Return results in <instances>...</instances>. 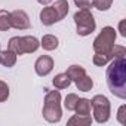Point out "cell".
Here are the masks:
<instances>
[{
    "label": "cell",
    "instance_id": "cell-1",
    "mask_svg": "<svg viewBox=\"0 0 126 126\" xmlns=\"http://www.w3.org/2000/svg\"><path fill=\"white\" fill-rule=\"evenodd\" d=\"M105 79H107V86L110 92L114 96L125 99L126 98V58L125 55L117 56L110 61V65L107 67V73H105Z\"/></svg>",
    "mask_w": 126,
    "mask_h": 126
},
{
    "label": "cell",
    "instance_id": "cell-2",
    "mask_svg": "<svg viewBox=\"0 0 126 126\" xmlns=\"http://www.w3.org/2000/svg\"><path fill=\"white\" fill-rule=\"evenodd\" d=\"M42 114L46 122L49 123H58L62 117L61 110V94L59 91H49L45 96V104Z\"/></svg>",
    "mask_w": 126,
    "mask_h": 126
},
{
    "label": "cell",
    "instance_id": "cell-3",
    "mask_svg": "<svg viewBox=\"0 0 126 126\" xmlns=\"http://www.w3.org/2000/svg\"><path fill=\"white\" fill-rule=\"evenodd\" d=\"M40 42L34 36H15L9 40L8 49L15 52L16 55H24V53H33L39 49Z\"/></svg>",
    "mask_w": 126,
    "mask_h": 126
},
{
    "label": "cell",
    "instance_id": "cell-4",
    "mask_svg": "<svg viewBox=\"0 0 126 126\" xmlns=\"http://www.w3.org/2000/svg\"><path fill=\"white\" fill-rule=\"evenodd\" d=\"M116 30L110 25L104 27L101 30V33L96 36V39L94 40V50L95 53H110L113 50V46L116 43Z\"/></svg>",
    "mask_w": 126,
    "mask_h": 126
},
{
    "label": "cell",
    "instance_id": "cell-5",
    "mask_svg": "<svg viewBox=\"0 0 126 126\" xmlns=\"http://www.w3.org/2000/svg\"><path fill=\"white\" fill-rule=\"evenodd\" d=\"M74 22H76L77 34L83 36V37L92 34L95 31V28H96L95 18H94L92 12L89 9H79L74 14Z\"/></svg>",
    "mask_w": 126,
    "mask_h": 126
},
{
    "label": "cell",
    "instance_id": "cell-6",
    "mask_svg": "<svg viewBox=\"0 0 126 126\" xmlns=\"http://www.w3.org/2000/svg\"><path fill=\"white\" fill-rule=\"evenodd\" d=\"M91 105H92V110H94V119H95V122H98V123L108 122L111 107H110V101H108L107 96H104V95H95L91 99Z\"/></svg>",
    "mask_w": 126,
    "mask_h": 126
},
{
    "label": "cell",
    "instance_id": "cell-7",
    "mask_svg": "<svg viewBox=\"0 0 126 126\" xmlns=\"http://www.w3.org/2000/svg\"><path fill=\"white\" fill-rule=\"evenodd\" d=\"M122 55H126L125 46L114 45V46H113V50H111L110 53H95L92 61H94V64H95L96 67H104V65L108 64L111 59H114V58H117V56H122Z\"/></svg>",
    "mask_w": 126,
    "mask_h": 126
},
{
    "label": "cell",
    "instance_id": "cell-8",
    "mask_svg": "<svg viewBox=\"0 0 126 126\" xmlns=\"http://www.w3.org/2000/svg\"><path fill=\"white\" fill-rule=\"evenodd\" d=\"M11 27L16 30H28L30 28V18L25 11L16 9L11 12Z\"/></svg>",
    "mask_w": 126,
    "mask_h": 126
},
{
    "label": "cell",
    "instance_id": "cell-9",
    "mask_svg": "<svg viewBox=\"0 0 126 126\" xmlns=\"http://www.w3.org/2000/svg\"><path fill=\"white\" fill-rule=\"evenodd\" d=\"M34 70L37 73V76L40 77H45L47 76L52 70H53V59L47 55H42L37 58L36 64H34Z\"/></svg>",
    "mask_w": 126,
    "mask_h": 126
},
{
    "label": "cell",
    "instance_id": "cell-10",
    "mask_svg": "<svg viewBox=\"0 0 126 126\" xmlns=\"http://www.w3.org/2000/svg\"><path fill=\"white\" fill-rule=\"evenodd\" d=\"M40 21H42L43 25H52V24L58 22L59 18H58V14H56L55 8H53V6H46V8H43L42 12H40Z\"/></svg>",
    "mask_w": 126,
    "mask_h": 126
},
{
    "label": "cell",
    "instance_id": "cell-11",
    "mask_svg": "<svg viewBox=\"0 0 126 126\" xmlns=\"http://www.w3.org/2000/svg\"><path fill=\"white\" fill-rule=\"evenodd\" d=\"M16 53L15 52H12L11 49H6V50H0V64H3L5 67H8V68H11V67H14L15 64H16Z\"/></svg>",
    "mask_w": 126,
    "mask_h": 126
},
{
    "label": "cell",
    "instance_id": "cell-12",
    "mask_svg": "<svg viewBox=\"0 0 126 126\" xmlns=\"http://www.w3.org/2000/svg\"><path fill=\"white\" fill-rule=\"evenodd\" d=\"M58 45H59V40L53 34H45L40 40V46L45 50H55L58 47Z\"/></svg>",
    "mask_w": 126,
    "mask_h": 126
},
{
    "label": "cell",
    "instance_id": "cell-13",
    "mask_svg": "<svg viewBox=\"0 0 126 126\" xmlns=\"http://www.w3.org/2000/svg\"><path fill=\"white\" fill-rule=\"evenodd\" d=\"M91 108H92L91 99H88V98H79L74 111L79 116H91Z\"/></svg>",
    "mask_w": 126,
    "mask_h": 126
},
{
    "label": "cell",
    "instance_id": "cell-14",
    "mask_svg": "<svg viewBox=\"0 0 126 126\" xmlns=\"http://www.w3.org/2000/svg\"><path fill=\"white\" fill-rule=\"evenodd\" d=\"M52 83H53V86H55L56 89H67V88L71 85V79L68 77L67 73H59V74H56V76L53 77Z\"/></svg>",
    "mask_w": 126,
    "mask_h": 126
},
{
    "label": "cell",
    "instance_id": "cell-15",
    "mask_svg": "<svg viewBox=\"0 0 126 126\" xmlns=\"http://www.w3.org/2000/svg\"><path fill=\"white\" fill-rule=\"evenodd\" d=\"M65 73L68 74V77L71 79V82H77L80 77H83V76L86 74V70H85L82 65H76V64H74V65H70Z\"/></svg>",
    "mask_w": 126,
    "mask_h": 126
},
{
    "label": "cell",
    "instance_id": "cell-16",
    "mask_svg": "<svg viewBox=\"0 0 126 126\" xmlns=\"http://www.w3.org/2000/svg\"><path fill=\"white\" fill-rule=\"evenodd\" d=\"M92 123V117L91 116H79V114H74L73 117L68 119L67 125L70 126H89Z\"/></svg>",
    "mask_w": 126,
    "mask_h": 126
},
{
    "label": "cell",
    "instance_id": "cell-17",
    "mask_svg": "<svg viewBox=\"0 0 126 126\" xmlns=\"http://www.w3.org/2000/svg\"><path fill=\"white\" fill-rule=\"evenodd\" d=\"M53 8H55V11L58 14L59 21L67 16V14H68V2H67V0H56Z\"/></svg>",
    "mask_w": 126,
    "mask_h": 126
},
{
    "label": "cell",
    "instance_id": "cell-18",
    "mask_svg": "<svg viewBox=\"0 0 126 126\" xmlns=\"http://www.w3.org/2000/svg\"><path fill=\"white\" fill-rule=\"evenodd\" d=\"M76 86H77V89L82 91V92H89V91L94 88V80H92L88 74H85L83 77H80V79L76 82Z\"/></svg>",
    "mask_w": 126,
    "mask_h": 126
},
{
    "label": "cell",
    "instance_id": "cell-19",
    "mask_svg": "<svg viewBox=\"0 0 126 126\" xmlns=\"http://www.w3.org/2000/svg\"><path fill=\"white\" fill-rule=\"evenodd\" d=\"M11 28V12L0 9V31H8Z\"/></svg>",
    "mask_w": 126,
    "mask_h": 126
},
{
    "label": "cell",
    "instance_id": "cell-20",
    "mask_svg": "<svg viewBox=\"0 0 126 126\" xmlns=\"http://www.w3.org/2000/svg\"><path fill=\"white\" fill-rule=\"evenodd\" d=\"M77 99H79V96H77L76 94H68V95L65 96V99H64V107H65L68 111H74L76 104H77Z\"/></svg>",
    "mask_w": 126,
    "mask_h": 126
},
{
    "label": "cell",
    "instance_id": "cell-21",
    "mask_svg": "<svg viewBox=\"0 0 126 126\" xmlns=\"http://www.w3.org/2000/svg\"><path fill=\"white\" fill-rule=\"evenodd\" d=\"M113 0H94V6L98 11H108L111 8Z\"/></svg>",
    "mask_w": 126,
    "mask_h": 126
},
{
    "label": "cell",
    "instance_id": "cell-22",
    "mask_svg": "<svg viewBox=\"0 0 126 126\" xmlns=\"http://www.w3.org/2000/svg\"><path fill=\"white\" fill-rule=\"evenodd\" d=\"M9 98V86L3 80H0V102H5Z\"/></svg>",
    "mask_w": 126,
    "mask_h": 126
},
{
    "label": "cell",
    "instance_id": "cell-23",
    "mask_svg": "<svg viewBox=\"0 0 126 126\" xmlns=\"http://www.w3.org/2000/svg\"><path fill=\"white\" fill-rule=\"evenodd\" d=\"M74 5L79 9H91L94 6V0H74Z\"/></svg>",
    "mask_w": 126,
    "mask_h": 126
},
{
    "label": "cell",
    "instance_id": "cell-24",
    "mask_svg": "<svg viewBox=\"0 0 126 126\" xmlns=\"http://www.w3.org/2000/svg\"><path fill=\"white\" fill-rule=\"evenodd\" d=\"M117 120L120 125H126V105H122L117 111Z\"/></svg>",
    "mask_w": 126,
    "mask_h": 126
},
{
    "label": "cell",
    "instance_id": "cell-25",
    "mask_svg": "<svg viewBox=\"0 0 126 126\" xmlns=\"http://www.w3.org/2000/svg\"><path fill=\"white\" fill-rule=\"evenodd\" d=\"M125 24H126V19H122V21L119 22V31H120V34H122L123 37H126V28H125Z\"/></svg>",
    "mask_w": 126,
    "mask_h": 126
},
{
    "label": "cell",
    "instance_id": "cell-26",
    "mask_svg": "<svg viewBox=\"0 0 126 126\" xmlns=\"http://www.w3.org/2000/svg\"><path fill=\"white\" fill-rule=\"evenodd\" d=\"M37 2H39L40 5H49V3L52 2V0H37Z\"/></svg>",
    "mask_w": 126,
    "mask_h": 126
}]
</instances>
